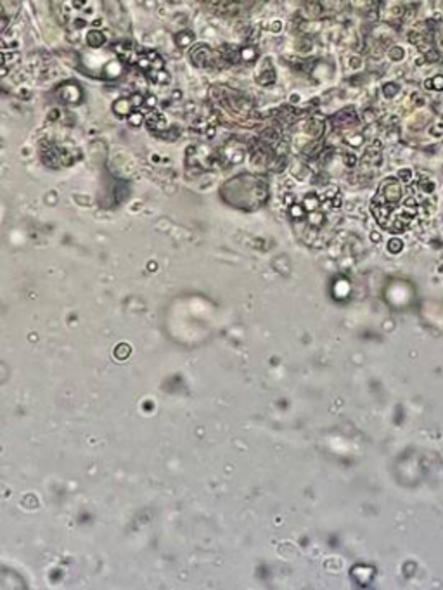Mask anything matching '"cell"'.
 <instances>
[{"instance_id": "obj_1", "label": "cell", "mask_w": 443, "mask_h": 590, "mask_svg": "<svg viewBox=\"0 0 443 590\" xmlns=\"http://www.w3.org/2000/svg\"><path fill=\"white\" fill-rule=\"evenodd\" d=\"M191 61L196 68H213L216 61H224L222 56H215L206 43H198L191 51Z\"/></svg>"}, {"instance_id": "obj_2", "label": "cell", "mask_w": 443, "mask_h": 590, "mask_svg": "<svg viewBox=\"0 0 443 590\" xmlns=\"http://www.w3.org/2000/svg\"><path fill=\"white\" fill-rule=\"evenodd\" d=\"M56 95L59 97V101L64 102V104H78L83 97V92L80 88L78 83L75 82H66L56 88Z\"/></svg>"}, {"instance_id": "obj_3", "label": "cell", "mask_w": 443, "mask_h": 590, "mask_svg": "<svg viewBox=\"0 0 443 590\" xmlns=\"http://www.w3.org/2000/svg\"><path fill=\"white\" fill-rule=\"evenodd\" d=\"M256 80H258L260 85H265V87L274 85V83H275V80H277V75H275V69H274V66H272L270 59H265V68L262 66V69H260V73H258V76H256Z\"/></svg>"}, {"instance_id": "obj_4", "label": "cell", "mask_w": 443, "mask_h": 590, "mask_svg": "<svg viewBox=\"0 0 443 590\" xmlns=\"http://www.w3.org/2000/svg\"><path fill=\"white\" fill-rule=\"evenodd\" d=\"M146 125L151 132H159V130H166V118L161 115V113H151V115L146 118Z\"/></svg>"}, {"instance_id": "obj_5", "label": "cell", "mask_w": 443, "mask_h": 590, "mask_svg": "<svg viewBox=\"0 0 443 590\" xmlns=\"http://www.w3.org/2000/svg\"><path fill=\"white\" fill-rule=\"evenodd\" d=\"M324 119L321 118H310L308 121L305 123V132L310 133L314 139H321L322 133H324Z\"/></svg>"}, {"instance_id": "obj_6", "label": "cell", "mask_w": 443, "mask_h": 590, "mask_svg": "<svg viewBox=\"0 0 443 590\" xmlns=\"http://www.w3.org/2000/svg\"><path fill=\"white\" fill-rule=\"evenodd\" d=\"M132 109H134V104H132L130 99H116V101L113 102V113H115L116 116H126V118H128V116L134 113Z\"/></svg>"}, {"instance_id": "obj_7", "label": "cell", "mask_w": 443, "mask_h": 590, "mask_svg": "<svg viewBox=\"0 0 443 590\" xmlns=\"http://www.w3.org/2000/svg\"><path fill=\"white\" fill-rule=\"evenodd\" d=\"M87 43L92 49H101L106 43V35L101 30H90V31L87 33Z\"/></svg>"}, {"instance_id": "obj_8", "label": "cell", "mask_w": 443, "mask_h": 590, "mask_svg": "<svg viewBox=\"0 0 443 590\" xmlns=\"http://www.w3.org/2000/svg\"><path fill=\"white\" fill-rule=\"evenodd\" d=\"M194 38H196L194 31H191V30H180V31L175 35V43L180 49H185L194 43Z\"/></svg>"}, {"instance_id": "obj_9", "label": "cell", "mask_w": 443, "mask_h": 590, "mask_svg": "<svg viewBox=\"0 0 443 590\" xmlns=\"http://www.w3.org/2000/svg\"><path fill=\"white\" fill-rule=\"evenodd\" d=\"M220 56L224 58V61H229V62H236L237 59H241V51H237L236 47L225 43L220 47Z\"/></svg>"}, {"instance_id": "obj_10", "label": "cell", "mask_w": 443, "mask_h": 590, "mask_svg": "<svg viewBox=\"0 0 443 590\" xmlns=\"http://www.w3.org/2000/svg\"><path fill=\"white\" fill-rule=\"evenodd\" d=\"M146 75L149 76V80H151L152 83H156V85H166V83L170 82V75H168V71H165V69H152V71H149V73H146Z\"/></svg>"}, {"instance_id": "obj_11", "label": "cell", "mask_w": 443, "mask_h": 590, "mask_svg": "<svg viewBox=\"0 0 443 590\" xmlns=\"http://www.w3.org/2000/svg\"><path fill=\"white\" fill-rule=\"evenodd\" d=\"M256 58H258V51H256L255 47H249V45H248V47L241 49V59H242V61L253 62Z\"/></svg>"}, {"instance_id": "obj_12", "label": "cell", "mask_w": 443, "mask_h": 590, "mask_svg": "<svg viewBox=\"0 0 443 590\" xmlns=\"http://www.w3.org/2000/svg\"><path fill=\"white\" fill-rule=\"evenodd\" d=\"M156 135H158V137H161V139H166V141H170V142H173V141H177V137H178V135H180V130L177 128V126H170L166 133L156 132Z\"/></svg>"}, {"instance_id": "obj_13", "label": "cell", "mask_w": 443, "mask_h": 590, "mask_svg": "<svg viewBox=\"0 0 443 590\" xmlns=\"http://www.w3.org/2000/svg\"><path fill=\"white\" fill-rule=\"evenodd\" d=\"M398 92H400V87L396 85V83H386V85L383 87V94H384L386 99L395 97V95L398 94Z\"/></svg>"}, {"instance_id": "obj_14", "label": "cell", "mask_w": 443, "mask_h": 590, "mask_svg": "<svg viewBox=\"0 0 443 590\" xmlns=\"http://www.w3.org/2000/svg\"><path fill=\"white\" fill-rule=\"evenodd\" d=\"M144 115H142V113H139V111H134L132 113V115L128 116V125L130 126H141V123L144 121Z\"/></svg>"}, {"instance_id": "obj_15", "label": "cell", "mask_w": 443, "mask_h": 590, "mask_svg": "<svg viewBox=\"0 0 443 590\" xmlns=\"http://www.w3.org/2000/svg\"><path fill=\"white\" fill-rule=\"evenodd\" d=\"M389 58H391L393 61H400V59H404V49L402 47L391 49V51H389Z\"/></svg>"}, {"instance_id": "obj_16", "label": "cell", "mask_w": 443, "mask_h": 590, "mask_svg": "<svg viewBox=\"0 0 443 590\" xmlns=\"http://www.w3.org/2000/svg\"><path fill=\"white\" fill-rule=\"evenodd\" d=\"M431 88H436V90H443V76L438 75L431 80Z\"/></svg>"}, {"instance_id": "obj_17", "label": "cell", "mask_w": 443, "mask_h": 590, "mask_svg": "<svg viewBox=\"0 0 443 590\" xmlns=\"http://www.w3.org/2000/svg\"><path fill=\"white\" fill-rule=\"evenodd\" d=\"M411 177H412L411 170H402V172L398 173V178H400L402 182H411Z\"/></svg>"}, {"instance_id": "obj_18", "label": "cell", "mask_w": 443, "mask_h": 590, "mask_svg": "<svg viewBox=\"0 0 443 590\" xmlns=\"http://www.w3.org/2000/svg\"><path fill=\"white\" fill-rule=\"evenodd\" d=\"M270 31L272 33H281L282 31V21H272L270 23Z\"/></svg>"}, {"instance_id": "obj_19", "label": "cell", "mask_w": 443, "mask_h": 590, "mask_svg": "<svg viewBox=\"0 0 443 590\" xmlns=\"http://www.w3.org/2000/svg\"><path fill=\"white\" fill-rule=\"evenodd\" d=\"M130 101H132V104H134V106L144 104V99H142V95H139V94H134V95H132V97H130Z\"/></svg>"}, {"instance_id": "obj_20", "label": "cell", "mask_w": 443, "mask_h": 590, "mask_svg": "<svg viewBox=\"0 0 443 590\" xmlns=\"http://www.w3.org/2000/svg\"><path fill=\"white\" fill-rule=\"evenodd\" d=\"M144 104L148 106V108H154V106L158 104V101H156L154 95H148V97H146V101H144Z\"/></svg>"}, {"instance_id": "obj_21", "label": "cell", "mask_w": 443, "mask_h": 590, "mask_svg": "<svg viewBox=\"0 0 443 590\" xmlns=\"http://www.w3.org/2000/svg\"><path fill=\"white\" fill-rule=\"evenodd\" d=\"M362 141H364V137H362V135H355V137L348 139V144H352V146H360Z\"/></svg>"}, {"instance_id": "obj_22", "label": "cell", "mask_w": 443, "mask_h": 590, "mask_svg": "<svg viewBox=\"0 0 443 590\" xmlns=\"http://www.w3.org/2000/svg\"><path fill=\"white\" fill-rule=\"evenodd\" d=\"M345 163L348 166H353L355 163H357V158H355V156H348V158H345Z\"/></svg>"}, {"instance_id": "obj_23", "label": "cell", "mask_w": 443, "mask_h": 590, "mask_svg": "<svg viewBox=\"0 0 443 590\" xmlns=\"http://www.w3.org/2000/svg\"><path fill=\"white\" fill-rule=\"evenodd\" d=\"M58 118H59L58 109H51V113H49V119H58Z\"/></svg>"}, {"instance_id": "obj_24", "label": "cell", "mask_w": 443, "mask_h": 590, "mask_svg": "<svg viewBox=\"0 0 443 590\" xmlns=\"http://www.w3.org/2000/svg\"><path fill=\"white\" fill-rule=\"evenodd\" d=\"M442 47H443V33H442Z\"/></svg>"}]
</instances>
